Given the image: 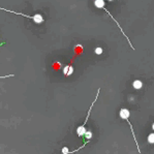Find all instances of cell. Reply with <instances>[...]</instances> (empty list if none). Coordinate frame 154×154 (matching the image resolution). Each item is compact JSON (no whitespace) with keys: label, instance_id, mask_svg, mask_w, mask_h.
<instances>
[{"label":"cell","instance_id":"6da1fadb","mask_svg":"<svg viewBox=\"0 0 154 154\" xmlns=\"http://www.w3.org/2000/svg\"><path fill=\"white\" fill-rule=\"evenodd\" d=\"M94 5H95V6H96V7H97V8H102V10H104V12H107V14H108V15H109V16H110V17L112 18V19H113V21H114V22H115V23H116L117 25H118V27H119V28H120V30H121V32H122V33H123V35H124L125 37H126L127 42H129V45H130V47H132V50H134V47H132V42H130V40H129L128 36H127V35H126V34H125V33H124V32H123V30H122L121 26H120V25H119V23H118V22H117V21H116V20H115L114 18H113V16H112V15H111V14H110V12H109V10H107V8H106V6H104V5H106V3H104V0H94Z\"/></svg>","mask_w":154,"mask_h":154},{"label":"cell","instance_id":"7a4b0ae2","mask_svg":"<svg viewBox=\"0 0 154 154\" xmlns=\"http://www.w3.org/2000/svg\"><path fill=\"white\" fill-rule=\"evenodd\" d=\"M119 116L121 119L125 120V121L127 122L129 124V126H130V129H132V137H134V142H136V144H137L138 146V151L141 152V150H140L139 148V145H138V141H137V138H136V134H134V127H132V123H130V121H129V116H130V113H129V110L125 109V108H123V109L120 110V112H119Z\"/></svg>","mask_w":154,"mask_h":154},{"label":"cell","instance_id":"3957f363","mask_svg":"<svg viewBox=\"0 0 154 154\" xmlns=\"http://www.w3.org/2000/svg\"><path fill=\"white\" fill-rule=\"evenodd\" d=\"M99 92H100V89H98V91H97V94H96V97H95L94 102H92V104H91V106H90V109H89V111H88V115H87V117H86V120H85V121H84L83 125H81V126H79V127H78V128H77V134H78V136H79L80 138L84 137L85 132H86V128H85V126H86V123H87L88 119H89V116H90V113H91L92 107H93V104H94L95 102H96L97 98H98V95H99Z\"/></svg>","mask_w":154,"mask_h":154},{"label":"cell","instance_id":"277c9868","mask_svg":"<svg viewBox=\"0 0 154 154\" xmlns=\"http://www.w3.org/2000/svg\"><path fill=\"white\" fill-rule=\"evenodd\" d=\"M0 10L8 12V13L15 14V15H20V16H23V17H25V18H28V19H30V20H33V22H34L35 24H42V23H44V21H45L44 20V17H42L40 14H35L34 16H27V15H25V14H21V13H17V12H14V10H5V8H3V7H0Z\"/></svg>","mask_w":154,"mask_h":154},{"label":"cell","instance_id":"5b68a950","mask_svg":"<svg viewBox=\"0 0 154 154\" xmlns=\"http://www.w3.org/2000/svg\"><path fill=\"white\" fill-rule=\"evenodd\" d=\"M72 72H74V67H72V62H70V64L64 66V68H63V75L68 77V76L72 75Z\"/></svg>","mask_w":154,"mask_h":154},{"label":"cell","instance_id":"8992f818","mask_svg":"<svg viewBox=\"0 0 154 154\" xmlns=\"http://www.w3.org/2000/svg\"><path fill=\"white\" fill-rule=\"evenodd\" d=\"M132 87L136 90H140L143 87V82H142L141 80H134V82H132Z\"/></svg>","mask_w":154,"mask_h":154},{"label":"cell","instance_id":"52a82bcc","mask_svg":"<svg viewBox=\"0 0 154 154\" xmlns=\"http://www.w3.org/2000/svg\"><path fill=\"white\" fill-rule=\"evenodd\" d=\"M147 141H148L149 144H154V132H152V134H150L149 136H148Z\"/></svg>","mask_w":154,"mask_h":154},{"label":"cell","instance_id":"ba28073f","mask_svg":"<svg viewBox=\"0 0 154 154\" xmlns=\"http://www.w3.org/2000/svg\"><path fill=\"white\" fill-rule=\"evenodd\" d=\"M84 137H85V139H86V141H90L91 140V138H92V132H90V130H86V132H85V134H84Z\"/></svg>","mask_w":154,"mask_h":154},{"label":"cell","instance_id":"9c48e42d","mask_svg":"<svg viewBox=\"0 0 154 154\" xmlns=\"http://www.w3.org/2000/svg\"><path fill=\"white\" fill-rule=\"evenodd\" d=\"M102 52H104V49H102V48H100V47H97L96 49L94 50V53L96 55H102Z\"/></svg>","mask_w":154,"mask_h":154},{"label":"cell","instance_id":"30bf717a","mask_svg":"<svg viewBox=\"0 0 154 154\" xmlns=\"http://www.w3.org/2000/svg\"><path fill=\"white\" fill-rule=\"evenodd\" d=\"M61 152H62L63 154H67V153H70V150H68V148H67V147H64V148L61 150Z\"/></svg>","mask_w":154,"mask_h":154},{"label":"cell","instance_id":"8fae6325","mask_svg":"<svg viewBox=\"0 0 154 154\" xmlns=\"http://www.w3.org/2000/svg\"><path fill=\"white\" fill-rule=\"evenodd\" d=\"M152 129H153V130H154V123H153V124H152Z\"/></svg>","mask_w":154,"mask_h":154},{"label":"cell","instance_id":"7c38bea8","mask_svg":"<svg viewBox=\"0 0 154 154\" xmlns=\"http://www.w3.org/2000/svg\"><path fill=\"white\" fill-rule=\"evenodd\" d=\"M108 1H113V0H108Z\"/></svg>","mask_w":154,"mask_h":154}]
</instances>
